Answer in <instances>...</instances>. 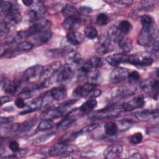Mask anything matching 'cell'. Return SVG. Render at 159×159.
Listing matches in <instances>:
<instances>
[{
  "instance_id": "cell-1",
  "label": "cell",
  "mask_w": 159,
  "mask_h": 159,
  "mask_svg": "<svg viewBox=\"0 0 159 159\" xmlns=\"http://www.w3.org/2000/svg\"><path fill=\"white\" fill-rule=\"evenodd\" d=\"M158 34V28L154 22L150 26L142 27L137 38V42L141 46H148L157 39Z\"/></svg>"
},
{
  "instance_id": "cell-2",
  "label": "cell",
  "mask_w": 159,
  "mask_h": 159,
  "mask_svg": "<svg viewBox=\"0 0 159 159\" xmlns=\"http://www.w3.org/2000/svg\"><path fill=\"white\" fill-rule=\"evenodd\" d=\"M122 106L116 104L107 106L104 109H101L91 114L89 118L93 120H101L104 119L114 118L118 116L122 111Z\"/></svg>"
},
{
  "instance_id": "cell-3",
  "label": "cell",
  "mask_w": 159,
  "mask_h": 159,
  "mask_svg": "<svg viewBox=\"0 0 159 159\" xmlns=\"http://www.w3.org/2000/svg\"><path fill=\"white\" fill-rule=\"evenodd\" d=\"M78 148L75 145H70L65 142H61L53 145L48 150V153L52 156L65 155L75 152Z\"/></svg>"
},
{
  "instance_id": "cell-4",
  "label": "cell",
  "mask_w": 159,
  "mask_h": 159,
  "mask_svg": "<svg viewBox=\"0 0 159 159\" xmlns=\"http://www.w3.org/2000/svg\"><path fill=\"white\" fill-rule=\"evenodd\" d=\"M83 114L80 109L76 108L70 111L68 114H66L64 119H62L60 123L57 125V129L58 130H65L70 127L75 121L77 120L78 117L80 116V115Z\"/></svg>"
},
{
  "instance_id": "cell-5",
  "label": "cell",
  "mask_w": 159,
  "mask_h": 159,
  "mask_svg": "<svg viewBox=\"0 0 159 159\" xmlns=\"http://www.w3.org/2000/svg\"><path fill=\"white\" fill-rule=\"evenodd\" d=\"M56 81L58 83H63L70 80L74 76V70L73 66L70 64H65L58 70Z\"/></svg>"
},
{
  "instance_id": "cell-6",
  "label": "cell",
  "mask_w": 159,
  "mask_h": 159,
  "mask_svg": "<svg viewBox=\"0 0 159 159\" xmlns=\"http://www.w3.org/2000/svg\"><path fill=\"white\" fill-rule=\"evenodd\" d=\"M129 72L127 68L118 67L113 70L109 76V80L112 83L117 84L127 78Z\"/></svg>"
},
{
  "instance_id": "cell-7",
  "label": "cell",
  "mask_w": 159,
  "mask_h": 159,
  "mask_svg": "<svg viewBox=\"0 0 159 159\" xmlns=\"http://www.w3.org/2000/svg\"><path fill=\"white\" fill-rule=\"evenodd\" d=\"M45 12V8L42 4H37L33 8L29 10L27 19L30 22L36 23L42 18Z\"/></svg>"
},
{
  "instance_id": "cell-8",
  "label": "cell",
  "mask_w": 159,
  "mask_h": 159,
  "mask_svg": "<svg viewBox=\"0 0 159 159\" xmlns=\"http://www.w3.org/2000/svg\"><path fill=\"white\" fill-rule=\"evenodd\" d=\"M61 67V63L59 61H54L46 66L43 67L42 74L40 76V79L42 81L50 79L56 72H57Z\"/></svg>"
},
{
  "instance_id": "cell-9",
  "label": "cell",
  "mask_w": 159,
  "mask_h": 159,
  "mask_svg": "<svg viewBox=\"0 0 159 159\" xmlns=\"http://www.w3.org/2000/svg\"><path fill=\"white\" fill-rule=\"evenodd\" d=\"M145 105V100L143 96H138L132 100L124 102L121 105L122 109L125 111H130L135 109L141 108Z\"/></svg>"
},
{
  "instance_id": "cell-10",
  "label": "cell",
  "mask_w": 159,
  "mask_h": 159,
  "mask_svg": "<svg viewBox=\"0 0 159 159\" xmlns=\"http://www.w3.org/2000/svg\"><path fill=\"white\" fill-rule=\"evenodd\" d=\"M43 66L40 65H35L27 68L23 74V79L25 81H29L37 77H39L42 74Z\"/></svg>"
},
{
  "instance_id": "cell-11",
  "label": "cell",
  "mask_w": 159,
  "mask_h": 159,
  "mask_svg": "<svg viewBox=\"0 0 159 159\" xmlns=\"http://www.w3.org/2000/svg\"><path fill=\"white\" fill-rule=\"evenodd\" d=\"M95 48L96 52L102 55L109 53L112 49L111 40L108 37L101 38L96 44Z\"/></svg>"
},
{
  "instance_id": "cell-12",
  "label": "cell",
  "mask_w": 159,
  "mask_h": 159,
  "mask_svg": "<svg viewBox=\"0 0 159 159\" xmlns=\"http://www.w3.org/2000/svg\"><path fill=\"white\" fill-rule=\"evenodd\" d=\"M96 85L90 83H86L83 85L78 86L73 91V95L78 97H88L91 93L96 89Z\"/></svg>"
},
{
  "instance_id": "cell-13",
  "label": "cell",
  "mask_w": 159,
  "mask_h": 159,
  "mask_svg": "<svg viewBox=\"0 0 159 159\" xmlns=\"http://www.w3.org/2000/svg\"><path fill=\"white\" fill-rule=\"evenodd\" d=\"M7 21H5L9 25H15L20 22L22 17L18 9L15 6L9 12L5 14Z\"/></svg>"
},
{
  "instance_id": "cell-14",
  "label": "cell",
  "mask_w": 159,
  "mask_h": 159,
  "mask_svg": "<svg viewBox=\"0 0 159 159\" xmlns=\"http://www.w3.org/2000/svg\"><path fill=\"white\" fill-rule=\"evenodd\" d=\"M65 113V109L60 107H54V108H50L45 111L42 114L41 117L43 119H53L55 118H58L63 116Z\"/></svg>"
},
{
  "instance_id": "cell-15",
  "label": "cell",
  "mask_w": 159,
  "mask_h": 159,
  "mask_svg": "<svg viewBox=\"0 0 159 159\" xmlns=\"http://www.w3.org/2000/svg\"><path fill=\"white\" fill-rule=\"evenodd\" d=\"M122 147L120 145H114L108 147L104 152V157L107 159L119 158L122 153Z\"/></svg>"
},
{
  "instance_id": "cell-16",
  "label": "cell",
  "mask_w": 159,
  "mask_h": 159,
  "mask_svg": "<svg viewBox=\"0 0 159 159\" xmlns=\"http://www.w3.org/2000/svg\"><path fill=\"white\" fill-rule=\"evenodd\" d=\"M81 23V19L79 16H73L65 18L62 23V26L64 29L70 30H74L77 28Z\"/></svg>"
},
{
  "instance_id": "cell-17",
  "label": "cell",
  "mask_w": 159,
  "mask_h": 159,
  "mask_svg": "<svg viewBox=\"0 0 159 159\" xmlns=\"http://www.w3.org/2000/svg\"><path fill=\"white\" fill-rule=\"evenodd\" d=\"M128 55L124 53L114 54L112 55H109L106 57V61L111 66H118L121 63H127Z\"/></svg>"
},
{
  "instance_id": "cell-18",
  "label": "cell",
  "mask_w": 159,
  "mask_h": 159,
  "mask_svg": "<svg viewBox=\"0 0 159 159\" xmlns=\"http://www.w3.org/2000/svg\"><path fill=\"white\" fill-rule=\"evenodd\" d=\"M43 106V102H42V98L40 96V97L32 100L30 101L26 109L21 111L19 112L20 115H24L29 112H32L33 111H37L39 109L40 107Z\"/></svg>"
},
{
  "instance_id": "cell-19",
  "label": "cell",
  "mask_w": 159,
  "mask_h": 159,
  "mask_svg": "<svg viewBox=\"0 0 159 159\" xmlns=\"http://www.w3.org/2000/svg\"><path fill=\"white\" fill-rule=\"evenodd\" d=\"M50 91V93L55 101H60L63 99L66 96V89L64 86H60L52 88Z\"/></svg>"
},
{
  "instance_id": "cell-20",
  "label": "cell",
  "mask_w": 159,
  "mask_h": 159,
  "mask_svg": "<svg viewBox=\"0 0 159 159\" xmlns=\"http://www.w3.org/2000/svg\"><path fill=\"white\" fill-rule=\"evenodd\" d=\"M52 36V31L48 28H46L35 35L34 39L37 43L43 44L47 43L51 39Z\"/></svg>"
},
{
  "instance_id": "cell-21",
  "label": "cell",
  "mask_w": 159,
  "mask_h": 159,
  "mask_svg": "<svg viewBox=\"0 0 159 159\" xmlns=\"http://www.w3.org/2000/svg\"><path fill=\"white\" fill-rule=\"evenodd\" d=\"M37 122L36 119H29L19 124L18 129L17 131V134H24L29 132L32 128L35 125Z\"/></svg>"
},
{
  "instance_id": "cell-22",
  "label": "cell",
  "mask_w": 159,
  "mask_h": 159,
  "mask_svg": "<svg viewBox=\"0 0 159 159\" xmlns=\"http://www.w3.org/2000/svg\"><path fill=\"white\" fill-rule=\"evenodd\" d=\"M81 34H78L74 30H70L66 34V40L72 45H78L82 40V38H80L81 37Z\"/></svg>"
},
{
  "instance_id": "cell-23",
  "label": "cell",
  "mask_w": 159,
  "mask_h": 159,
  "mask_svg": "<svg viewBox=\"0 0 159 159\" xmlns=\"http://www.w3.org/2000/svg\"><path fill=\"white\" fill-rule=\"evenodd\" d=\"M98 104V102L95 99H89L84 102L80 107V110L83 114H87L94 109Z\"/></svg>"
},
{
  "instance_id": "cell-24",
  "label": "cell",
  "mask_w": 159,
  "mask_h": 159,
  "mask_svg": "<svg viewBox=\"0 0 159 159\" xmlns=\"http://www.w3.org/2000/svg\"><path fill=\"white\" fill-rule=\"evenodd\" d=\"M158 109H144L136 112L135 113V116L137 117L138 119L146 120L154 115L158 114Z\"/></svg>"
},
{
  "instance_id": "cell-25",
  "label": "cell",
  "mask_w": 159,
  "mask_h": 159,
  "mask_svg": "<svg viewBox=\"0 0 159 159\" xmlns=\"http://www.w3.org/2000/svg\"><path fill=\"white\" fill-rule=\"evenodd\" d=\"M62 14L63 16L66 18L69 17L79 16L78 10L72 4H66L62 9Z\"/></svg>"
},
{
  "instance_id": "cell-26",
  "label": "cell",
  "mask_w": 159,
  "mask_h": 159,
  "mask_svg": "<svg viewBox=\"0 0 159 159\" xmlns=\"http://www.w3.org/2000/svg\"><path fill=\"white\" fill-rule=\"evenodd\" d=\"M135 93V89L131 87L124 86L118 88L115 91H114L112 96L114 98L116 97H124L127 96L131 95Z\"/></svg>"
},
{
  "instance_id": "cell-27",
  "label": "cell",
  "mask_w": 159,
  "mask_h": 159,
  "mask_svg": "<svg viewBox=\"0 0 159 159\" xmlns=\"http://www.w3.org/2000/svg\"><path fill=\"white\" fill-rule=\"evenodd\" d=\"M119 47L122 53L129 52L132 48V40L127 37H124L119 42Z\"/></svg>"
},
{
  "instance_id": "cell-28",
  "label": "cell",
  "mask_w": 159,
  "mask_h": 159,
  "mask_svg": "<svg viewBox=\"0 0 159 159\" xmlns=\"http://www.w3.org/2000/svg\"><path fill=\"white\" fill-rule=\"evenodd\" d=\"M68 61L69 64L71 66H78L81 63L83 58L80 54L76 52L71 51L68 53Z\"/></svg>"
},
{
  "instance_id": "cell-29",
  "label": "cell",
  "mask_w": 159,
  "mask_h": 159,
  "mask_svg": "<svg viewBox=\"0 0 159 159\" xmlns=\"http://www.w3.org/2000/svg\"><path fill=\"white\" fill-rule=\"evenodd\" d=\"M156 57L155 54L152 53H147L143 55L140 58V62L139 66H150L153 64Z\"/></svg>"
},
{
  "instance_id": "cell-30",
  "label": "cell",
  "mask_w": 159,
  "mask_h": 159,
  "mask_svg": "<svg viewBox=\"0 0 159 159\" xmlns=\"http://www.w3.org/2000/svg\"><path fill=\"white\" fill-rule=\"evenodd\" d=\"M88 81H89L88 83L97 85L98 84L100 83L102 80L101 72L98 70L92 71L88 75Z\"/></svg>"
},
{
  "instance_id": "cell-31",
  "label": "cell",
  "mask_w": 159,
  "mask_h": 159,
  "mask_svg": "<svg viewBox=\"0 0 159 159\" xmlns=\"http://www.w3.org/2000/svg\"><path fill=\"white\" fill-rule=\"evenodd\" d=\"M105 132L109 136L114 135L118 131V125L114 122H108L104 125Z\"/></svg>"
},
{
  "instance_id": "cell-32",
  "label": "cell",
  "mask_w": 159,
  "mask_h": 159,
  "mask_svg": "<svg viewBox=\"0 0 159 159\" xmlns=\"http://www.w3.org/2000/svg\"><path fill=\"white\" fill-rule=\"evenodd\" d=\"M20 86V83L18 82H8L4 84V91L6 93L14 94L17 92Z\"/></svg>"
},
{
  "instance_id": "cell-33",
  "label": "cell",
  "mask_w": 159,
  "mask_h": 159,
  "mask_svg": "<svg viewBox=\"0 0 159 159\" xmlns=\"http://www.w3.org/2000/svg\"><path fill=\"white\" fill-rule=\"evenodd\" d=\"M55 125V122L53 119H43L38 125L37 129L39 130H45L53 128Z\"/></svg>"
},
{
  "instance_id": "cell-34",
  "label": "cell",
  "mask_w": 159,
  "mask_h": 159,
  "mask_svg": "<svg viewBox=\"0 0 159 159\" xmlns=\"http://www.w3.org/2000/svg\"><path fill=\"white\" fill-rule=\"evenodd\" d=\"M117 27L120 32L125 36V35L128 34L132 29V25L129 21L123 20L119 22Z\"/></svg>"
},
{
  "instance_id": "cell-35",
  "label": "cell",
  "mask_w": 159,
  "mask_h": 159,
  "mask_svg": "<svg viewBox=\"0 0 159 159\" xmlns=\"http://www.w3.org/2000/svg\"><path fill=\"white\" fill-rule=\"evenodd\" d=\"M93 67L91 64L90 61L89 60H87L81 66L80 68V76L84 77L86 76H88L89 73L93 71Z\"/></svg>"
},
{
  "instance_id": "cell-36",
  "label": "cell",
  "mask_w": 159,
  "mask_h": 159,
  "mask_svg": "<svg viewBox=\"0 0 159 159\" xmlns=\"http://www.w3.org/2000/svg\"><path fill=\"white\" fill-rule=\"evenodd\" d=\"M55 135V134L54 132H50V133L43 134V135H40L38 137H37L34 140L33 143L36 145H39V144L43 143L48 141L51 138H52Z\"/></svg>"
},
{
  "instance_id": "cell-37",
  "label": "cell",
  "mask_w": 159,
  "mask_h": 159,
  "mask_svg": "<svg viewBox=\"0 0 159 159\" xmlns=\"http://www.w3.org/2000/svg\"><path fill=\"white\" fill-rule=\"evenodd\" d=\"M34 47V45L28 41L24 40L17 44L16 48L19 52H27L32 50Z\"/></svg>"
},
{
  "instance_id": "cell-38",
  "label": "cell",
  "mask_w": 159,
  "mask_h": 159,
  "mask_svg": "<svg viewBox=\"0 0 159 159\" xmlns=\"http://www.w3.org/2000/svg\"><path fill=\"white\" fill-rule=\"evenodd\" d=\"M84 34L89 39H94L98 36V31L93 27H86L84 30Z\"/></svg>"
},
{
  "instance_id": "cell-39",
  "label": "cell",
  "mask_w": 159,
  "mask_h": 159,
  "mask_svg": "<svg viewBox=\"0 0 159 159\" xmlns=\"http://www.w3.org/2000/svg\"><path fill=\"white\" fill-rule=\"evenodd\" d=\"M0 5L1 12L4 15L11 11L15 6L11 2L9 1H1Z\"/></svg>"
},
{
  "instance_id": "cell-40",
  "label": "cell",
  "mask_w": 159,
  "mask_h": 159,
  "mask_svg": "<svg viewBox=\"0 0 159 159\" xmlns=\"http://www.w3.org/2000/svg\"><path fill=\"white\" fill-rule=\"evenodd\" d=\"M109 21L108 16L105 13H101L98 15L96 22L99 25H106Z\"/></svg>"
},
{
  "instance_id": "cell-41",
  "label": "cell",
  "mask_w": 159,
  "mask_h": 159,
  "mask_svg": "<svg viewBox=\"0 0 159 159\" xmlns=\"http://www.w3.org/2000/svg\"><path fill=\"white\" fill-rule=\"evenodd\" d=\"M88 60L90 61L93 68H94V69L101 67L103 64V61H102V58L99 57H96V56L93 57Z\"/></svg>"
},
{
  "instance_id": "cell-42",
  "label": "cell",
  "mask_w": 159,
  "mask_h": 159,
  "mask_svg": "<svg viewBox=\"0 0 159 159\" xmlns=\"http://www.w3.org/2000/svg\"><path fill=\"white\" fill-rule=\"evenodd\" d=\"M98 127V124H92L91 125H88L86 127H84V128L81 129L79 132L75 133V135L77 136V135H81L82 134H84V133H87V132H91L93 130H94L95 129H96L97 127Z\"/></svg>"
},
{
  "instance_id": "cell-43",
  "label": "cell",
  "mask_w": 159,
  "mask_h": 159,
  "mask_svg": "<svg viewBox=\"0 0 159 159\" xmlns=\"http://www.w3.org/2000/svg\"><path fill=\"white\" fill-rule=\"evenodd\" d=\"M143 139V135L141 132H136L130 137V142L134 145H137L140 143Z\"/></svg>"
},
{
  "instance_id": "cell-44",
  "label": "cell",
  "mask_w": 159,
  "mask_h": 159,
  "mask_svg": "<svg viewBox=\"0 0 159 159\" xmlns=\"http://www.w3.org/2000/svg\"><path fill=\"white\" fill-rule=\"evenodd\" d=\"M127 78L129 79V81L130 84H134L139 80L140 75L137 71H132V72L129 73Z\"/></svg>"
},
{
  "instance_id": "cell-45",
  "label": "cell",
  "mask_w": 159,
  "mask_h": 159,
  "mask_svg": "<svg viewBox=\"0 0 159 159\" xmlns=\"http://www.w3.org/2000/svg\"><path fill=\"white\" fill-rule=\"evenodd\" d=\"M141 23L142 24V27L145 26H150L152 25L155 21H153V19L148 15H143L140 17Z\"/></svg>"
},
{
  "instance_id": "cell-46",
  "label": "cell",
  "mask_w": 159,
  "mask_h": 159,
  "mask_svg": "<svg viewBox=\"0 0 159 159\" xmlns=\"http://www.w3.org/2000/svg\"><path fill=\"white\" fill-rule=\"evenodd\" d=\"M133 124L134 122L132 120H129L128 119L122 120L119 122V125L122 130H126L128 128H130Z\"/></svg>"
},
{
  "instance_id": "cell-47",
  "label": "cell",
  "mask_w": 159,
  "mask_h": 159,
  "mask_svg": "<svg viewBox=\"0 0 159 159\" xmlns=\"http://www.w3.org/2000/svg\"><path fill=\"white\" fill-rule=\"evenodd\" d=\"M33 89L30 88H25L23 89L19 94V97H21L24 99L30 98L32 96V91Z\"/></svg>"
},
{
  "instance_id": "cell-48",
  "label": "cell",
  "mask_w": 159,
  "mask_h": 159,
  "mask_svg": "<svg viewBox=\"0 0 159 159\" xmlns=\"http://www.w3.org/2000/svg\"><path fill=\"white\" fill-rule=\"evenodd\" d=\"M0 31H1V35L4 36L7 35L9 32V25L5 22L2 21L0 25Z\"/></svg>"
},
{
  "instance_id": "cell-49",
  "label": "cell",
  "mask_w": 159,
  "mask_h": 159,
  "mask_svg": "<svg viewBox=\"0 0 159 159\" xmlns=\"http://www.w3.org/2000/svg\"><path fill=\"white\" fill-rule=\"evenodd\" d=\"M140 58L135 55H128L127 63L132 64L133 65H140Z\"/></svg>"
},
{
  "instance_id": "cell-50",
  "label": "cell",
  "mask_w": 159,
  "mask_h": 159,
  "mask_svg": "<svg viewBox=\"0 0 159 159\" xmlns=\"http://www.w3.org/2000/svg\"><path fill=\"white\" fill-rule=\"evenodd\" d=\"M9 148L11 151L14 152H16L20 150L19 143L16 140H12L9 143Z\"/></svg>"
},
{
  "instance_id": "cell-51",
  "label": "cell",
  "mask_w": 159,
  "mask_h": 159,
  "mask_svg": "<svg viewBox=\"0 0 159 159\" xmlns=\"http://www.w3.org/2000/svg\"><path fill=\"white\" fill-rule=\"evenodd\" d=\"M141 3L143 8H145L147 10L153 9L155 5V2L152 1H141Z\"/></svg>"
},
{
  "instance_id": "cell-52",
  "label": "cell",
  "mask_w": 159,
  "mask_h": 159,
  "mask_svg": "<svg viewBox=\"0 0 159 159\" xmlns=\"http://www.w3.org/2000/svg\"><path fill=\"white\" fill-rule=\"evenodd\" d=\"M92 11V9L87 6H82L80 7L78 10L79 14H81L83 15H88L89 14H91Z\"/></svg>"
},
{
  "instance_id": "cell-53",
  "label": "cell",
  "mask_w": 159,
  "mask_h": 159,
  "mask_svg": "<svg viewBox=\"0 0 159 159\" xmlns=\"http://www.w3.org/2000/svg\"><path fill=\"white\" fill-rule=\"evenodd\" d=\"M15 105L17 108L22 109L25 106V103L24 102V99L22 98L21 97H18L16 101H15Z\"/></svg>"
},
{
  "instance_id": "cell-54",
  "label": "cell",
  "mask_w": 159,
  "mask_h": 159,
  "mask_svg": "<svg viewBox=\"0 0 159 159\" xmlns=\"http://www.w3.org/2000/svg\"><path fill=\"white\" fill-rule=\"evenodd\" d=\"M76 101H77V99H70V100H68V101H66L65 102L62 103L59 107H61V108H63V109H65L66 107L73 105L74 103H75L76 102Z\"/></svg>"
},
{
  "instance_id": "cell-55",
  "label": "cell",
  "mask_w": 159,
  "mask_h": 159,
  "mask_svg": "<svg viewBox=\"0 0 159 159\" xmlns=\"http://www.w3.org/2000/svg\"><path fill=\"white\" fill-rule=\"evenodd\" d=\"M14 119V117L10 116V117H1L0 118V122L1 124L2 125L4 124H7L12 122Z\"/></svg>"
},
{
  "instance_id": "cell-56",
  "label": "cell",
  "mask_w": 159,
  "mask_h": 159,
  "mask_svg": "<svg viewBox=\"0 0 159 159\" xmlns=\"http://www.w3.org/2000/svg\"><path fill=\"white\" fill-rule=\"evenodd\" d=\"M101 94V91L98 89H95L93 90L91 94L89 95L88 97H89L90 99H95L96 98L98 97Z\"/></svg>"
},
{
  "instance_id": "cell-57",
  "label": "cell",
  "mask_w": 159,
  "mask_h": 159,
  "mask_svg": "<svg viewBox=\"0 0 159 159\" xmlns=\"http://www.w3.org/2000/svg\"><path fill=\"white\" fill-rule=\"evenodd\" d=\"M150 46L152 50L155 51V52H157L158 50V42L157 40H153L148 47Z\"/></svg>"
},
{
  "instance_id": "cell-58",
  "label": "cell",
  "mask_w": 159,
  "mask_h": 159,
  "mask_svg": "<svg viewBox=\"0 0 159 159\" xmlns=\"http://www.w3.org/2000/svg\"><path fill=\"white\" fill-rule=\"evenodd\" d=\"M0 99H1V104L2 105L4 103L11 101L12 98L10 96H3L1 97Z\"/></svg>"
},
{
  "instance_id": "cell-59",
  "label": "cell",
  "mask_w": 159,
  "mask_h": 159,
  "mask_svg": "<svg viewBox=\"0 0 159 159\" xmlns=\"http://www.w3.org/2000/svg\"><path fill=\"white\" fill-rule=\"evenodd\" d=\"M117 3H119V4H123V5H130L131 4H132L133 3V1H130V0H129V1H127V0H122V1H116Z\"/></svg>"
},
{
  "instance_id": "cell-60",
  "label": "cell",
  "mask_w": 159,
  "mask_h": 159,
  "mask_svg": "<svg viewBox=\"0 0 159 159\" xmlns=\"http://www.w3.org/2000/svg\"><path fill=\"white\" fill-rule=\"evenodd\" d=\"M22 3H23L25 6H27V7L30 6L34 3V1H32V0H25V1H22Z\"/></svg>"
}]
</instances>
